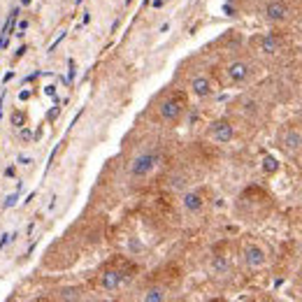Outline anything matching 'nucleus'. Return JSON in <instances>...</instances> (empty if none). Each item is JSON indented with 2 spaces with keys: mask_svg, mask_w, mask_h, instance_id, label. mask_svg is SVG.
I'll list each match as a JSON object with an SVG mask.
<instances>
[{
  "mask_svg": "<svg viewBox=\"0 0 302 302\" xmlns=\"http://www.w3.org/2000/svg\"><path fill=\"white\" fill-rule=\"evenodd\" d=\"M19 163H21V165H30L33 158H30V156H28V158H26V156H19Z\"/></svg>",
  "mask_w": 302,
  "mask_h": 302,
  "instance_id": "obj_25",
  "label": "nucleus"
},
{
  "mask_svg": "<svg viewBox=\"0 0 302 302\" xmlns=\"http://www.w3.org/2000/svg\"><path fill=\"white\" fill-rule=\"evenodd\" d=\"M14 77H16V74H14L12 70H9V72H5V77H2V84H9V81H12Z\"/></svg>",
  "mask_w": 302,
  "mask_h": 302,
  "instance_id": "obj_23",
  "label": "nucleus"
},
{
  "mask_svg": "<svg viewBox=\"0 0 302 302\" xmlns=\"http://www.w3.org/2000/svg\"><path fill=\"white\" fill-rule=\"evenodd\" d=\"M81 2H84V0H74V5H81Z\"/></svg>",
  "mask_w": 302,
  "mask_h": 302,
  "instance_id": "obj_28",
  "label": "nucleus"
},
{
  "mask_svg": "<svg viewBox=\"0 0 302 302\" xmlns=\"http://www.w3.org/2000/svg\"><path fill=\"white\" fill-rule=\"evenodd\" d=\"M14 233H2V235H0V249H5L7 244H9V242H14Z\"/></svg>",
  "mask_w": 302,
  "mask_h": 302,
  "instance_id": "obj_18",
  "label": "nucleus"
},
{
  "mask_svg": "<svg viewBox=\"0 0 302 302\" xmlns=\"http://www.w3.org/2000/svg\"><path fill=\"white\" fill-rule=\"evenodd\" d=\"M191 91H193L198 98H209V95L214 93V86H212L209 77H205V74H198V77H193V79H191Z\"/></svg>",
  "mask_w": 302,
  "mask_h": 302,
  "instance_id": "obj_8",
  "label": "nucleus"
},
{
  "mask_svg": "<svg viewBox=\"0 0 302 302\" xmlns=\"http://www.w3.org/2000/svg\"><path fill=\"white\" fill-rule=\"evenodd\" d=\"M74 77H77V65H74V60L70 58L67 60V81H74Z\"/></svg>",
  "mask_w": 302,
  "mask_h": 302,
  "instance_id": "obj_16",
  "label": "nucleus"
},
{
  "mask_svg": "<svg viewBox=\"0 0 302 302\" xmlns=\"http://www.w3.org/2000/svg\"><path fill=\"white\" fill-rule=\"evenodd\" d=\"M130 2H133V0H126V5H130Z\"/></svg>",
  "mask_w": 302,
  "mask_h": 302,
  "instance_id": "obj_29",
  "label": "nucleus"
},
{
  "mask_svg": "<svg viewBox=\"0 0 302 302\" xmlns=\"http://www.w3.org/2000/svg\"><path fill=\"white\" fill-rule=\"evenodd\" d=\"M282 144L286 151H298V149H302V133L296 130V128H289L282 135Z\"/></svg>",
  "mask_w": 302,
  "mask_h": 302,
  "instance_id": "obj_10",
  "label": "nucleus"
},
{
  "mask_svg": "<svg viewBox=\"0 0 302 302\" xmlns=\"http://www.w3.org/2000/svg\"><path fill=\"white\" fill-rule=\"evenodd\" d=\"M181 202H184V209H186L188 214H198L202 209V205H205L200 191H188V193H184Z\"/></svg>",
  "mask_w": 302,
  "mask_h": 302,
  "instance_id": "obj_9",
  "label": "nucleus"
},
{
  "mask_svg": "<svg viewBox=\"0 0 302 302\" xmlns=\"http://www.w3.org/2000/svg\"><path fill=\"white\" fill-rule=\"evenodd\" d=\"M212 265H214L216 272H226V270H228V261H226V258H221V256H216Z\"/></svg>",
  "mask_w": 302,
  "mask_h": 302,
  "instance_id": "obj_15",
  "label": "nucleus"
},
{
  "mask_svg": "<svg viewBox=\"0 0 302 302\" xmlns=\"http://www.w3.org/2000/svg\"><path fill=\"white\" fill-rule=\"evenodd\" d=\"M58 112H60V107H54V109H51V112L47 114V121H54L56 116H58Z\"/></svg>",
  "mask_w": 302,
  "mask_h": 302,
  "instance_id": "obj_22",
  "label": "nucleus"
},
{
  "mask_svg": "<svg viewBox=\"0 0 302 302\" xmlns=\"http://www.w3.org/2000/svg\"><path fill=\"white\" fill-rule=\"evenodd\" d=\"M16 200H19V193H12V195H7L5 202H2V209H9L16 205Z\"/></svg>",
  "mask_w": 302,
  "mask_h": 302,
  "instance_id": "obj_17",
  "label": "nucleus"
},
{
  "mask_svg": "<svg viewBox=\"0 0 302 302\" xmlns=\"http://www.w3.org/2000/svg\"><path fill=\"white\" fill-rule=\"evenodd\" d=\"M23 51H26V47H19V49H16V58H21V56H23Z\"/></svg>",
  "mask_w": 302,
  "mask_h": 302,
  "instance_id": "obj_27",
  "label": "nucleus"
},
{
  "mask_svg": "<svg viewBox=\"0 0 302 302\" xmlns=\"http://www.w3.org/2000/svg\"><path fill=\"white\" fill-rule=\"evenodd\" d=\"M265 251H263L258 244H249L247 249H244V263H247L251 270H258V268H263L265 265Z\"/></svg>",
  "mask_w": 302,
  "mask_h": 302,
  "instance_id": "obj_7",
  "label": "nucleus"
},
{
  "mask_svg": "<svg viewBox=\"0 0 302 302\" xmlns=\"http://www.w3.org/2000/svg\"><path fill=\"white\" fill-rule=\"evenodd\" d=\"M33 137V133H30V128H26V126H21V140L23 142H28Z\"/></svg>",
  "mask_w": 302,
  "mask_h": 302,
  "instance_id": "obj_21",
  "label": "nucleus"
},
{
  "mask_svg": "<svg viewBox=\"0 0 302 302\" xmlns=\"http://www.w3.org/2000/svg\"><path fill=\"white\" fill-rule=\"evenodd\" d=\"M265 16L270 21H286L291 16V7L286 0H270L268 5H265Z\"/></svg>",
  "mask_w": 302,
  "mask_h": 302,
  "instance_id": "obj_4",
  "label": "nucleus"
},
{
  "mask_svg": "<svg viewBox=\"0 0 302 302\" xmlns=\"http://www.w3.org/2000/svg\"><path fill=\"white\" fill-rule=\"evenodd\" d=\"M23 30H28V21L26 19L19 21V26H16V35H19V37H23Z\"/></svg>",
  "mask_w": 302,
  "mask_h": 302,
  "instance_id": "obj_20",
  "label": "nucleus"
},
{
  "mask_svg": "<svg viewBox=\"0 0 302 302\" xmlns=\"http://www.w3.org/2000/svg\"><path fill=\"white\" fill-rule=\"evenodd\" d=\"M9 121H12V126L21 128V126H26L28 116H26V112H21V109H16V112H12V114H9Z\"/></svg>",
  "mask_w": 302,
  "mask_h": 302,
  "instance_id": "obj_13",
  "label": "nucleus"
},
{
  "mask_svg": "<svg viewBox=\"0 0 302 302\" xmlns=\"http://www.w3.org/2000/svg\"><path fill=\"white\" fill-rule=\"evenodd\" d=\"M184 98L181 95H170V98H165V100L158 105V114H161L163 121H177L181 116V112H184Z\"/></svg>",
  "mask_w": 302,
  "mask_h": 302,
  "instance_id": "obj_2",
  "label": "nucleus"
},
{
  "mask_svg": "<svg viewBox=\"0 0 302 302\" xmlns=\"http://www.w3.org/2000/svg\"><path fill=\"white\" fill-rule=\"evenodd\" d=\"M126 279H130V275H126L123 270H105L100 275V286L105 291H116L126 284Z\"/></svg>",
  "mask_w": 302,
  "mask_h": 302,
  "instance_id": "obj_3",
  "label": "nucleus"
},
{
  "mask_svg": "<svg viewBox=\"0 0 302 302\" xmlns=\"http://www.w3.org/2000/svg\"><path fill=\"white\" fill-rule=\"evenodd\" d=\"M212 137H214L219 144H228V142H233V137H235V128H233V123L226 119L214 121V123H212Z\"/></svg>",
  "mask_w": 302,
  "mask_h": 302,
  "instance_id": "obj_5",
  "label": "nucleus"
},
{
  "mask_svg": "<svg viewBox=\"0 0 302 302\" xmlns=\"http://www.w3.org/2000/svg\"><path fill=\"white\" fill-rule=\"evenodd\" d=\"M44 93H47L49 98H54V100H56V86H47V88H44Z\"/></svg>",
  "mask_w": 302,
  "mask_h": 302,
  "instance_id": "obj_24",
  "label": "nucleus"
},
{
  "mask_svg": "<svg viewBox=\"0 0 302 302\" xmlns=\"http://www.w3.org/2000/svg\"><path fill=\"white\" fill-rule=\"evenodd\" d=\"M226 72H228V79L233 81V84H242V81L249 79L251 65H249L247 60H233V63L226 67Z\"/></svg>",
  "mask_w": 302,
  "mask_h": 302,
  "instance_id": "obj_6",
  "label": "nucleus"
},
{
  "mask_svg": "<svg viewBox=\"0 0 302 302\" xmlns=\"http://www.w3.org/2000/svg\"><path fill=\"white\" fill-rule=\"evenodd\" d=\"M165 289H161V286H154V289H149L147 293H144V302H163L165 300Z\"/></svg>",
  "mask_w": 302,
  "mask_h": 302,
  "instance_id": "obj_12",
  "label": "nucleus"
},
{
  "mask_svg": "<svg viewBox=\"0 0 302 302\" xmlns=\"http://www.w3.org/2000/svg\"><path fill=\"white\" fill-rule=\"evenodd\" d=\"M277 168H279V163H277L272 156H265V161H263V170L272 175V172H277Z\"/></svg>",
  "mask_w": 302,
  "mask_h": 302,
  "instance_id": "obj_14",
  "label": "nucleus"
},
{
  "mask_svg": "<svg viewBox=\"0 0 302 302\" xmlns=\"http://www.w3.org/2000/svg\"><path fill=\"white\" fill-rule=\"evenodd\" d=\"M5 177H14V165H9V168L5 170Z\"/></svg>",
  "mask_w": 302,
  "mask_h": 302,
  "instance_id": "obj_26",
  "label": "nucleus"
},
{
  "mask_svg": "<svg viewBox=\"0 0 302 302\" xmlns=\"http://www.w3.org/2000/svg\"><path fill=\"white\" fill-rule=\"evenodd\" d=\"M161 163V156L154 154V151H144L130 163V177L133 179H144L156 170V165Z\"/></svg>",
  "mask_w": 302,
  "mask_h": 302,
  "instance_id": "obj_1",
  "label": "nucleus"
},
{
  "mask_svg": "<svg viewBox=\"0 0 302 302\" xmlns=\"http://www.w3.org/2000/svg\"><path fill=\"white\" fill-rule=\"evenodd\" d=\"M261 51L263 54H268V56L277 54V51H279V37H277L275 33L263 35L261 37Z\"/></svg>",
  "mask_w": 302,
  "mask_h": 302,
  "instance_id": "obj_11",
  "label": "nucleus"
},
{
  "mask_svg": "<svg viewBox=\"0 0 302 302\" xmlns=\"http://www.w3.org/2000/svg\"><path fill=\"white\" fill-rule=\"evenodd\" d=\"M63 40H65V33H60L58 37H56V40L51 42V44H49V49H47V51H54V49L58 47V44H60V42H63Z\"/></svg>",
  "mask_w": 302,
  "mask_h": 302,
  "instance_id": "obj_19",
  "label": "nucleus"
}]
</instances>
